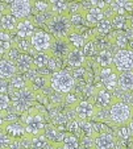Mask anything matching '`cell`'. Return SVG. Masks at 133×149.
I'll return each instance as SVG.
<instances>
[{
	"mask_svg": "<svg viewBox=\"0 0 133 149\" xmlns=\"http://www.w3.org/2000/svg\"><path fill=\"white\" fill-rule=\"evenodd\" d=\"M60 146H61V149H79L80 144L75 135H73V133H70V132H65L63 140Z\"/></svg>",
	"mask_w": 133,
	"mask_h": 149,
	"instance_id": "27",
	"label": "cell"
},
{
	"mask_svg": "<svg viewBox=\"0 0 133 149\" xmlns=\"http://www.w3.org/2000/svg\"><path fill=\"white\" fill-rule=\"evenodd\" d=\"M109 8L115 15L128 16V13L133 12V0H113L111 1Z\"/></svg>",
	"mask_w": 133,
	"mask_h": 149,
	"instance_id": "18",
	"label": "cell"
},
{
	"mask_svg": "<svg viewBox=\"0 0 133 149\" xmlns=\"http://www.w3.org/2000/svg\"><path fill=\"white\" fill-rule=\"evenodd\" d=\"M3 31V25H1V17H0V32Z\"/></svg>",
	"mask_w": 133,
	"mask_h": 149,
	"instance_id": "40",
	"label": "cell"
},
{
	"mask_svg": "<svg viewBox=\"0 0 133 149\" xmlns=\"http://www.w3.org/2000/svg\"><path fill=\"white\" fill-rule=\"evenodd\" d=\"M25 87H29V83L25 77L21 74H17L12 79H9V90H23Z\"/></svg>",
	"mask_w": 133,
	"mask_h": 149,
	"instance_id": "29",
	"label": "cell"
},
{
	"mask_svg": "<svg viewBox=\"0 0 133 149\" xmlns=\"http://www.w3.org/2000/svg\"><path fill=\"white\" fill-rule=\"evenodd\" d=\"M50 87L60 94H70L75 87V79L67 70H60L50 75Z\"/></svg>",
	"mask_w": 133,
	"mask_h": 149,
	"instance_id": "5",
	"label": "cell"
},
{
	"mask_svg": "<svg viewBox=\"0 0 133 149\" xmlns=\"http://www.w3.org/2000/svg\"><path fill=\"white\" fill-rule=\"evenodd\" d=\"M129 127H130V130H132V132H133V118H132V120H130V123H129Z\"/></svg>",
	"mask_w": 133,
	"mask_h": 149,
	"instance_id": "39",
	"label": "cell"
},
{
	"mask_svg": "<svg viewBox=\"0 0 133 149\" xmlns=\"http://www.w3.org/2000/svg\"><path fill=\"white\" fill-rule=\"evenodd\" d=\"M127 149H133V148H132V146H128V148H127Z\"/></svg>",
	"mask_w": 133,
	"mask_h": 149,
	"instance_id": "43",
	"label": "cell"
},
{
	"mask_svg": "<svg viewBox=\"0 0 133 149\" xmlns=\"http://www.w3.org/2000/svg\"><path fill=\"white\" fill-rule=\"evenodd\" d=\"M102 86L108 91H115L119 87V74L115 66L105 69H95Z\"/></svg>",
	"mask_w": 133,
	"mask_h": 149,
	"instance_id": "6",
	"label": "cell"
},
{
	"mask_svg": "<svg viewBox=\"0 0 133 149\" xmlns=\"http://www.w3.org/2000/svg\"><path fill=\"white\" fill-rule=\"evenodd\" d=\"M104 19H107L104 9L99 8H88L87 11H85V24L87 25H94L96 26L100 21H103Z\"/></svg>",
	"mask_w": 133,
	"mask_h": 149,
	"instance_id": "17",
	"label": "cell"
},
{
	"mask_svg": "<svg viewBox=\"0 0 133 149\" xmlns=\"http://www.w3.org/2000/svg\"><path fill=\"white\" fill-rule=\"evenodd\" d=\"M113 66L117 70V73L133 70V52L129 49H121L116 50L113 54Z\"/></svg>",
	"mask_w": 133,
	"mask_h": 149,
	"instance_id": "7",
	"label": "cell"
},
{
	"mask_svg": "<svg viewBox=\"0 0 133 149\" xmlns=\"http://www.w3.org/2000/svg\"><path fill=\"white\" fill-rule=\"evenodd\" d=\"M119 98H113L111 91L105 90L102 86V83L98 84L96 87H94V94H92V104L96 108H109Z\"/></svg>",
	"mask_w": 133,
	"mask_h": 149,
	"instance_id": "8",
	"label": "cell"
},
{
	"mask_svg": "<svg viewBox=\"0 0 133 149\" xmlns=\"http://www.w3.org/2000/svg\"><path fill=\"white\" fill-rule=\"evenodd\" d=\"M15 33L17 34L19 38L23 40H30L36 32H34V23L32 20L25 19V20H20V23L17 25V29Z\"/></svg>",
	"mask_w": 133,
	"mask_h": 149,
	"instance_id": "15",
	"label": "cell"
},
{
	"mask_svg": "<svg viewBox=\"0 0 133 149\" xmlns=\"http://www.w3.org/2000/svg\"><path fill=\"white\" fill-rule=\"evenodd\" d=\"M61 59L55 58V57L51 56L50 57V61H49V65H48V69H50L53 73H57V71L61 70Z\"/></svg>",
	"mask_w": 133,
	"mask_h": 149,
	"instance_id": "36",
	"label": "cell"
},
{
	"mask_svg": "<svg viewBox=\"0 0 133 149\" xmlns=\"http://www.w3.org/2000/svg\"><path fill=\"white\" fill-rule=\"evenodd\" d=\"M19 74L16 63L8 58H0V78L9 81Z\"/></svg>",
	"mask_w": 133,
	"mask_h": 149,
	"instance_id": "14",
	"label": "cell"
},
{
	"mask_svg": "<svg viewBox=\"0 0 133 149\" xmlns=\"http://www.w3.org/2000/svg\"><path fill=\"white\" fill-rule=\"evenodd\" d=\"M3 132L7 133L12 140H21L26 136L25 128L21 123L19 121H15V123H8L6 127L3 128Z\"/></svg>",
	"mask_w": 133,
	"mask_h": 149,
	"instance_id": "16",
	"label": "cell"
},
{
	"mask_svg": "<svg viewBox=\"0 0 133 149\" xmlns=\"http://www.w3.org/2000/svg\"><path fill=\"white\" fill-rule=\"evenodd\" d=\"M50 54L49 53H36L33 56V63L36 69L48 68L49 61H50Z\"/></svg>",
	"mask_w": 133,
	"mask_h": 149,
	"instance_id": "30",
	"label": "cell"
},
{
	"mask_svg": "<svg viewBox=\"0 0 133 149\" xmlns=\"http://www.w3.org/2000/svg\"><path fill=\"white\" fill-rule=\"evenodd\" d=\"M130 26H132V29H133V17H132V20H130Z\"/></svg>",
	"mask_w": 133,
	"mask_h": 149,
	"instance_id": "41",
	"label": "cell"
},
{
	"mask_svg": "<svg viewBox=\"0 0 133 149\" xmlns=\"http://www.w3.org/2000/svg\"><path fill=\"white\" fill-rule=\"evenodd\" d=\"M83 54L86 56V58H88V57H94L95 54L98 56V44H96V38L95 40H88L87 42H86V45L83 46L82 49Z\"/></svg>",
	"mask_w": 133,
	"mask_h": 149,
	"instance_id": "33",
	"label": "cell"
},
{
	"mask_svg": "<svg viewBox=\"0 0 133 149\" xmlns=\"http://www.w3.org/2000/svg\"><path fill=\"white\" fill-rule=\"evenodd\" d=\"M129 146H132V148H133V141H132V143H130V145Z\"/></svg>",
	"mask_w": 133,
	"mask_h": 149,
	"instance_id": "42",
	"label": "cell"
},
{
	"mask_svg": "<svg viewBox=\"0 0 133 149\" xmlns=\"http://www.w3.org/2000/svg\"><path fill=\"white\" fill-rule=\"evenodd\" d=\"M21 124L25 128L26 136L34 137V136L44 135L46 128V118L44 112H41L37 107H32L29 111L23 113Z\"/></svg>",
	"mask_w": 133,
	"mask_h": 149,
	"instance_id": "1",
	"label": "cell"
},
{
	"mask_svg": "<svg viewBox=\"0 0 133 149\" xmlns=\"http://www.w3.org/2000/svg\"><path fill=\"white\" fill-rule=\"evenodd\" d=\"M9 108H12L9 94H0V111H8Z\"/></svg>",
	"mask_w": 133,
	"mask_h": 149,
	"instance_id": "35",
	"label": "cell"
},
{
	"mask_svg": "<svg viewBox=\"0 0 133 149\" xmlns=\"http://www.w3.org/2000/svg\"><path fill=\"white\" fill-rule=\"evenodd\" d=\"M15 63H16V68H17V70H19V74L29 73V71H32L34 68L33 56H30V54H28V53H20V56L17 57Z\"/></svg>",
	"mask_w": 133,
	"mask_h": 149,
	"instance_id": "19",
	"label": "cell"
},
{
	"mask_svg": "<svg viewBox=\"0 0 133 149\" xmlns=\"http://www.w3.org/2000/svg\"><path fill=\"white\" fill-rule=\"evenodd\" d=\"M95 31L99 36H107L111 33L112 31V23H111L109 19H104L103 21H100L96 26H95Z\"/></svg>",
	"mask_w": 133,
	"mask_h": 149,
	"instance_id": "34",
	"label": "cell"
},
{
	"mask_svg": "<svg viewBox=\"0 0 133 149\" xmlns=\"http://www.w3.org/2000/svg\"><path fill=\"white\" fill-rule=\"evenodd\" d=\"M119 88L124 93H132L133 91V70L119 74Z\"/></svg>",
	"mask_w": 133,
	"mask_h": 149,
	"instance_id": "22",
	"label": "cell"
},
{
	"mask_svg": "<svg viewBox=\"0 0 133 149\" xmlns=\"http://www.w3.org/2000/svg\"><path fill=\"white\" fill-rule=\"evenodd\" d=\"M113 66V54L111 50L107 49H102L99 50L96 56V63H95V69H105V68H112Z\"/></svg>",
	"mask_w": 133,
	"mask_h": 149,
	"instance_id": "21",
	"label": "cell"
},
{
	"mask_svg": "<svg viewBox=\"0 0 133 149\" xmlns=\"http://www.w3.org/2000/svg\"><path fill=\"white\" fill-rule=\"evenodd\" d=\"M29 87H32L36 93L44 90V87H50V75H37L33 77L29 82Z\"/></svg>",
	"mask_w": 133,
	"mask_h": 149,
	"instance_id": "25",
	"label": "cell"
},
{
	"mask_svg": "<svg viewBox=\"0 0 133 149\" xmlns=\"http://www.w3.org/2000/svg\"><path fill=\"white\" fill-rule=\"evenodd\" d=\"M9 3V12L17 17L19 20H25L33 11V1L29 0H15L8 1Z\"/></svg>",
	"mask_w": 133,
	"mask_h": 149,
	"instance_id": "11",
	"label": "cell"
},
{
	"mask_svg": "<svg viewBox=\"0 0 133 149\" xmlns=\"http://www.w3.org/2000/svg\"><path fill=\"white\" fill-rule=\"evenodd\" d=\"M7 112L8 111H0V131L3 132V128L7 125Z\"/></svg>",
	"mask_w": 133,
	"mask_h": 149,
	"instance_id": "37",
	"label": "cell"
},
{
	"mask_svg": "<svg viewBox=\"0 0 133 149\" xmlns=\"http://www.w3.org/2000/svg\"><path fill=\"white\" fill-rule=\"evenodd\" d=\"M46 26L54 38H69V36L75 31V26L71 23L70 13L50 15L46 21Z\"/></svg>",
	"mask_w": 133,
	"mask_h": 149,
	"instance_id": "2",
	"label": "cell"
},
{
	"mask_svg": "<svg viewBox=\"0 0 133 149\" xmlns=\"http://www.w3.org/2000/svg\"><path fill=\"white\" fill-rule=\"evenodd\" d=\"M54 37L44 31H37L30 38V45L36 53H49Z\"/></svg>",
	"mask_w": 133,
	"mask_h": 149,
	"instance_id": "9",
	"label": "cell"
},
{
	"mask_svg": "<svg viewBox=\"0 0 133 149\" xmlns=\"http://www.w3.org/2000/svg\"><path fill=\"white\" fill-rule=\"evenodd\" d=\"M133 118V106L123 100H116L109 107V120L115 127L128 125Z\"/></svg>",
	"mask_w": 133,
	"mask_h": 149,
	"instance_id": "4",
	"label": "cell"
},
{
	"mask_svg": "<svg viewBox=\"0 0 133 149\" xmlns=\"http://www.w3.org/2000/svg\"><path fill=\"white\" fill-rule=\"evenodd\" d=\"M19 23H20V20L17 19V17H15L11 12L6 13L3 17H1V25H3V31L7 32V33H9V32H12V33H13V32H16Z\"/></svg>",
	"mask_w": 133,
	"mask_h": 149,
	"instance_id": "23",
	"label": "cell"
},
{
	"mask_svg": "<svg viewBox=\"0 0 133 149\" xmlns=\"http://www.w3.org/2000/svg\"><path fill=\"white\" fill-rule=\"evenodd\" d=\"M116 137L111 132H102L94 137V148L95 149H115Z\"/></svg>",
	"mask_w": 133,
	"mask_h": 149,
	"instance_id": "13",
	"label": "cell"
},
{
	"mask_svg": "<svg viewBox=\"0 0 133 149\" xmlns=\"http://www.w3.org/2000/svg\"><path fill=\"white\" fill-rule=\"evenodd\" d=\"M111 41L113 42V45H116L119 48V50L128 49V46H129V40H128L127 33H123V32H117L113 36V38H111Z\"/></svg>",
	"mask_w": 133,
	"mask_h": 149,
	"instance_id": "32",
	"label": "cell"
},
{
	"mask_svg": "<svg viewBox=\"0 0 133 149\" xmlns=\"http://www.w3.org/2000/svg\"><path fill=\"white\" fill-rule=\"evenodd\" d=\"M9 9H7L6 4L3 3V1H0V17H3L6 13H8Z\"/></svg>",
	"mask_w": 133,
	"mask_h": 149,
	"instance_id": "38",
	"label": "cell"
},
{
	"mask_svg": "<svg viewBox=\"0 0 133 149\" xmlns=\"http://www.w3.org/2000/svg\"><path fill=\"white\" fill-rule=\"evenodd\" d=\"M13 48V38L7 32H0V56H7Z\"/></svg>",
	"mask_w": 133,
	"mask_h": 149,
	"instance_id": "26",
	"label": "cell"
},
{
	"mask_svg": "<svg viewBox=\"0 0 133 149\" xmlns=\"http://www.w3.org/2000/svg\"><path fill=\"white\" fill-rule=\"evenodd\" d=\"M86 59H87V58H86V56L83 54L82 49H75V48H74L73 50L70 52V54L67 56L66 62H67L71 68L80 69V68H83V66H85Z\"/></svg>",
	"mask_w": 133,
	"mask_h": 149,
	"instance_id": "20",
	"label": "cell"
},
{
	"mask_svg": "<svg viewBox=\"0 0 133 149\" xmlns=\"http://www.w3.org/2000/svg\"><path fill=\"white\" fill-rule=\"evenodd\" d=\"M74 49V46L71 45V42L69 41V38H54L51 48L49 50V54L55 58L65 61L67 59V56L70 54V52Z\"/></svg>",
	"mask_w": 133,
	"mask_h": 149,
	"instance_id": "10",
	"label": "cell"
},
{
	"mask_svg": "<svg viewBox=\"0 0 133 149\" xmlns=\"http://www.w3.org/2000/svg\"><path fill=\"white\" fill-rule=\"evenodd\" d=\"M9 98L12 102V108L17 113H25L33 107L37 98V93L32 87H25L23 90H9Z\"/></svg>",
	"mask_w": 133,
	"mask_h": 149,
	"instance_id": "3",
	"label": "cell"
},
{
	"mask_svg": "<svg viewBox=\"0 0 133 149\" xmlns=\"http://www.w3.org/2000/svg\"><path fill=\"white\" fill-rule=\"evenodd\" d=\"M75 110V115L77 119L79 120H94L95 115H96L98 108L92 104V102L90 100H79L78 104L74 107Z\"/></svg>",
	"mask_w": 133,
	"mask_h": 149,
	"instance_id": "12",
	"label": "cell"
},
{
	"mask_svg": "<svg viewBox=\"0 0 133 149\" xmlns=\"http://www.w3.org/2000/svg\"><path fill=\"white\" fill-rule=\"evenodd\" d=\"M111 23H112V28L117 29V31H123L127 28V24L129 25L130 21L128 20V16H121V15H113L111 17Z\"/></svg>",
	"mask_w": 133,
	"mask_h": 149,
	"instance_id": "31",
	"label": "cell"
},
{
	"mask_svg": "<svg viewBox=\"0 0 133 149\" xmlns=\"http://www.w3.org/2000/svg\"><path fill=\"white\" fill-rule=\"evenodd\" d=\"M50 146H53V145L45 137V135L30 137V146H29V149H46V148H50Z\"/></svg>",
	"mask_w": 133,
	"mask_h": 149,
	"instance_id": "28",
	"label": "cell"
},
{
	"mask_svg": "<svg viewBox=\"0 0 133 149\" xmlns=\"http://www.w3.org/2000/svg\"><path fill=\"white\" fill-rule=\"evenodd\" d=\"M70 12V1L65 0H53L50 1L51 15H67Z\"/></svg>",
	"mask_w": 133,
	"mask_h": 149,
	"instance_id": "24",
	"label": "cell"
}]
</instances>
